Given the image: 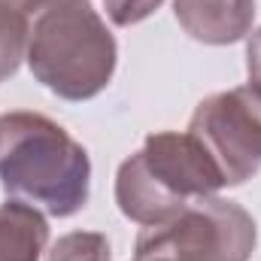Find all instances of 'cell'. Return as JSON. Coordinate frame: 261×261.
Wrapping results in <instances>:
<instances>
[{
  "label": "cell",
  "mask_w": 261,
  "mask_h": 261,
  "mask_svg": "<svg viewBox=\"0 0 261 261\" xmlns=\"http://www.w3.org/2000/svg\"><path fill=\"white\" fill-rule=\"evenodd\" d=\"M258 0H173L179 28L203 46H231L252 34Z\"/></svg>",
  "instance_id": "8992f818"
},
{
  "label": "cell",
  "mask_w": 261,
  "mask_h": 261,
  "mask_svg": "<svg viewBox=\"0 0 261 261\" xmlns=\"http://www.w3.org/2000/svg\"><path fill=\"white\" fill-rule=\"evenodd\" d=\"M24 61L55 97L82 103L113 82L119 43L91 0H43L28 21Z\"/></svg>",
  "instance_id": "7a4b0ae2"
},
{
  "label": "cell",
  "mask_w": 261,
  "mask_h": 261,
  "mask_svg": "<svg viewBox=\"0 0 261 261\" xmlns=\"http://www.w3.org/2000/svg\"><path fill=\"white\" fill-rule=\"evenodd\" d=\"M43 261H113V249L100 231H70L52 243Z\"/></svg>",
  "instance_id": "9c48e42d"
},
{
  "label": "cell",
  "mask_w": 261,
  "mask_h": 261,
  "mask_svg": "<svg viewBox=\"0 0 261 261\" xmlns=\"http://www.w3.org/2000/svg\"><path fill=\"white\" fill-rule=\"evenodd\" d=\"M0 3H6V6H12V9H21V12L31 18V12H34L43 0H0Z\"/></svg>",
  "instance_id": "7c38bea8"
},
{
  "label": "cell",
  "mask_w": 261,
  "mask_h": 261,
  "mask_svg": "<svg viewBox=\"0 0 261 261\" xmlns=\"http://www.w3.org/2000/svg\"><path fill=\"white\" fill-rule=\"evenodd\" d=\"M246 73H249V85L261 88V28H255L246 37Z\"/></svg>",
  "instance_id": "8fae6325"
},
{
  "label": "cell",
  "mask_w": 261,
  "mask_h": 261,
  "mask_svg": "<svg viewBox=\"0 0 261 261\" xmlns=\"http://www.w3.org/2000/svg\"><path fill=\"white\" fill-rule=\"evenodd\" d=\"M219 189H225L222 170L189 130L149 134L116 173V203L137 225L167 222L189 203L219 195Z\"/></svg>",
  "instance_id": "3957f363"
},
{
  "label": "cell",
  "mask_w": 261,
  "mask_h": 261,
  "mask_svg": "<svg viewBox=\"0 0 261 261\" xmlns=\"http://www.w3.org/2000/svg\"><path fill=\"white\" fill-rule=\"evenodd\" d=\"M0 189L9 200L70 219L91 197V158L64 125L43 113L0 116Z\"/></svg>",
  "instance_id": "6da1fadb"
},
{
  "label": "cell",
  "mask_w": 261,
  "mask_h": 261,
  "mask_svg": "<svg viewBox=\"0 0 261 261\" xmlns=\"http://www.w3.org/2000/svg\"><path fill=\"white\" fill-rule=\"evenodd\" d=\"M49 222L37 206L21 200L0 203V261H43Z\"/></svg>",
  "instance_id": "52a82bcc"
},
{
  "label": "cell",
  "mask_w": 261,
  "mask_h": 261,
  "mask_svg": "<svg viewBox=\"0 0 261 261\" xmlns=\"http://www.w3.org/2000/svg\"><path fill=\"white\" fill-rule=\"evenodd\" d=\"M164 0H103V9L110 15L113 24L119 28H130L137 21H146Z\"/></svg>",
  "instance_id": "30bf717a"
},
{
  "label": "cell",
  "mask_w": 261,
  "mask_h": 261,
  "mask_svg": "<svg viewBox=\"0 0 261 261\" xmlns=\"http://www.w3.org/2000/svg\"><path fill=\"white\" fill-rule=\"evenodd\" d=\"M189 134L210 152L225 186H243L261 170V88L246 82L203 97Z\"/></svg>",
  "instance_id": "5b68a950"
},
{
  "label": "cell",
  "mask_w": 261,
  "mask_h": 261,
  "mask_svg": "<svg viewBox=\"0 0 261 261\" xmlns=\"http://www.w3.org/2000/svg\"><path fill=\"white\" fill-rule=\"evenodd\" d=\"M28 15L0 3V82L12 79L28 52Z\"/></svg>",
  "instance_id": "ba28073f"
},
{
  "label": "cell",
  "mask_w": 261,
  "mask_h": 261,
  "mask_svg": "<svg viewBox=\"0 0 261 261\" xmlns=\"http://www.w3.org/2000/svg\"><path fill=\"white\" fill-rule=\"evenodd\" d=\"M134 261H149V258H134Z\"/></svg>",
  "instance_id": "4fadbf2b"
},
{
  "label": "cell",
  "mask_w": 261,
  "mask_h": 261,
  "mask_svg": "<svg viewBox=\"0 0 261 261\" xmlns=\"http://www.w3.org/2000/svg\"><path fill=\"white\" fill-rule=\"evenodd\" d=\"M258 228L249 210L225 197H200L158 225H143L134 252L149 261H249Z\"/></svg>",
  "instance_id": "277c9868"
}]
</instances>
